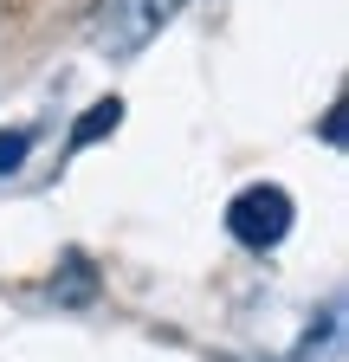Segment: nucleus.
<instances>
[{
    "instance_id": "nucleus-1",
    "label": "nucleus",
    "mask_w": 349,
    "mask_h": 362,
    "mask_svg": "<svg viewBox=\"0 0 349 362\" xmlns=\"http://www.w3.org/2000/svg\"><path fill=\"white\" fill-rule=\"evenodd\" d=\"M291 220H297L291 194L272 188V181H252V188H239L233 207H227V233H233L246 252H272V246L291 233Z\"/></svg>"
},
{
    "instance_id": "nucleus-2",
    "label": "nucleus",
    "mask_w": 349,
    "mask_h": 362,
    "mask_svg": "<svg viewBox=\"0 0 349 362\" xmlns=\"http://www.w3.org/2000/svg\"><path fill=\"white\" fill-rule=\"evenodd\" d=\"M188 0H117V13L104 20V33H97V52H110V59H129V52H143V45L182 13Z\"/></svg>"
},
{
    "instance_id": "nucleus-3",
    "label": "nucleus",
    "mask_w": 349,
    "mask_h": 362,
    "mask_svg": "<svg viewBox=\"0 0 349 362\" xmlns=\"http://www.w3.org/2000/svg\"><path fill=\"white\" fill-rule=\"evenodd\" d=\"M52 298L59 304H91L97 298V265L84 259V252H65L59 272H52Z\"/></svg>"
},
{
    "instance_id": "nucleus-4",
    "label": "nucleus",
    "mask_w": 349,
    "mask_h": 362,
    "mask_svg": "<svg viewBox=\"0 0 349 362\" xmlns=\"http://www.w3.org/2000/svg\"><path fill=\"white\" fill-rule=\"evenodd\" d=\"M123 123V98H97L91 110L78 117V129H71V149H91V143H104V136Z\"/></svg>"
},
{
    "instance_id": "nucleus-5",
    "label": "nucleus",
    "mask_w": 349,
    "mask_h": 362,
    "mask_svg": "<svg viewBox=\"0 0 349 362\" xmlns=\"http://www.w3.org/2000/svg\"><path fill=\"white\" fill-rule=\"evenodd\" d=\"M32 149V129H0V175H13Z\"/></svg>"
}]
</instances>
